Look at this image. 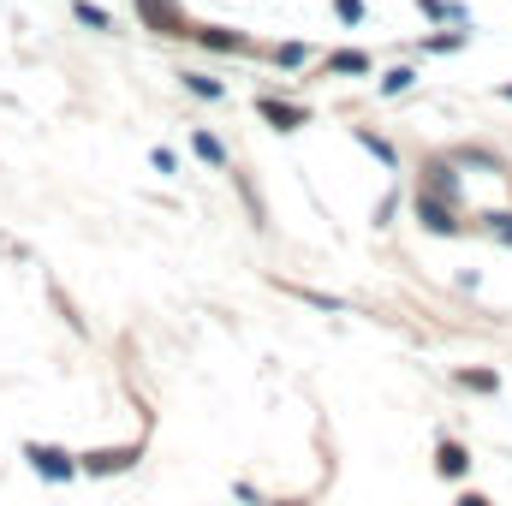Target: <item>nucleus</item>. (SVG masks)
<instances>
[{"mask_svg":"<svg viewBox=\"0 0 512 506\" xmlns=\"http://www.w3.org/2000/svg\"><path fill=\"white\" fill-rule=\"evenodd\" d=\"M453 506H495V501H489V495H477V489H471V495H459V501H453Z\"/></svg>","mask_w":512,"mask_h":506,"instance_id":"25","label":"nucleus"},{"mask_svg":"<svg viewBox=\"0 0 512 506\" xmlns=\"http://www.w3.org/2000/svg\"><path fill=\"white\" fill-rule=\"evenodd\" d=\"M459 387H465V393H501V376H495V370H459Z\"/></svg>","mask_w":512,"mask_h":506,"instance_id":"16","label":"nucleus"},{"mask_svg":"<svg viewBox=\"0 0 512 506\" xmlns=\"http://www.w3.org/2000/svg\"><path fill=\"white\" fill-rule=\"evenodd\" d=\"M191 149H197V155H203V161H209V167H215V173H233V149H227V143H221V137H215V131L191 126Z\"/></svg>","mask_w":512,"mask_h":506,"instance_id":"10","label":"nucleus"},{"mask_svg":"<svg viewBox=\"0 0 512 506\" xmlns=\"http://www.w3.org/2000/svg\"><path fill=\"white\" fill-rule=\"evenodd\" d=\"M501 96H507V102H512V84H501Z\"/></svg>","mask_w":512,"mask_h":506,"instance_id":"27","label":"nucleus"},{"mask_svg":"<svg viewBox=\"0 0 512 506\" xmlns=\"http://www.w3.org/2000/svg\"><path fill=\"white\" fill-rule=\"evenodd\" d=\"M322 72H328V78H370L376 60H370L364 48H334V54H322Z\"/></svg>","mask_w":512,"mask_h":506,"instance_id":"7","label":"nucleus"},{"mask_svg":"<svg viewBox=\"0 0 512 506\" xmlns=\"http://www.w3.org/2000/svg\"><path fill=\"white\" fill-rule=\"evenodd\" d=\"M24 459H30V471H36L42 483H72V477H84V471H78V453H66V447H54V441H24Z\"/></svg>","mask_w":512,"mask_h":506,"instance_id":"2","label":"nucleus"},{"mask_svg":"<svg viewBox=\"0 0 512 506\" xmlns=\"http://www.w3.org/2000/svg\"><path fill=\"white\" fill-rule=\"evenodd\" d=\"M268 60L286 66V72H298V66H310L316 54H310V42H280V48H268Z\"/></svg>","mask_w":512,"mask_h":506,"instance_id":"15","label":"nucleus"},{"mask_svg":"<svg viewBox=\"0 0 512 506\" xmlns=\"http://www.w3.org/2000/svg\"><path fill=\"white\" fill-rule=\"evenodd\" d=\"M256 114H262V120H268L274 131L310 126V108H304V102H280V96H256Z\"/></svg>","mask_w":512,"mask_h":506,"instance_id":"6","label":"nucleus"},{"mask_svg":"<svg viewBox=\"0 0 512 506\" xmlns=\"http://www.w3.org/2000/svg\"><path fill=\"white\" fill-rule=\"evenodd\" d=\"M179 84H185L197 102H227V84H221L215 72H197V66H191V72H179Z\"/></svg>","mask_w":512,"mask_h":506,"instance_id":"11","label":"nucleus"},{"mask_svg":"<svg viewBox=\"0 0 512 506\" xmlns=\"http://www.w3.org/2000/svg\"><path fill=\"white\" fill-rule=\"evenodd\" d=\"M233 495H239V501H245V506H268V501H262V495H256V483H233Z\"/></svg>","mask_w":512,"mask_h":506,"instance_id":"23","label":"nucleus"},{"mask_svg":"<svg viewBox=\"0 0 512 506\" xmlns=\"http://www.w3.org/2000/svg\"><path fill=\"white\" fill-rule=\"evenodd\" d=\"M233 191L245 197V215H251V227H268V209H262V191H256V179L245 167H233Z\"/></svg>","mask_w":512,"mask_h":506,"instance_id":"12","label":"nucleus"},{"mask_svg":"<svg viewBox=\"0 0 512 506\" xmlns=\"http://www.w3.org/2000/svg\"><path fill=\"white\" fill-rule=\"evenodd\" d=\"M423 191L459 203V161H453V155H447V161H429V167H423Z\"/></svg>","mask_w":512,"mask_h":506,"instance_id":"8","label":"nucleus"},{"mask_svg":"<svg viewBox=\"0 0 512 506\" xmlns=\"http://www.w3.org/2000/svg\"><path fill=\"white\" fill-rule=\"evenodd\" d=\"M495 239H501V245H512V215H495Z\"/></svg>","mask_w":512,"mask_h":506,"instance_id":"24","label":"nucleus"},{"mask_svg":"<svg viewBox=\"0 0 512 506\" xmlns=\"http://www.w3.org/2000/svg\"><path fill=\"white\" fill-rule=\"evenodd\" d=\"M417 221H423V233H435V239L465 233V227H459V203H447V197H435V191H417Z\"/></svg>","mask_w":512,"mask_h":506,"instance_id":"4","label":"nucleus"},{"mask_svg":"<svg viewBox=\"0 0 512 506\" xmlns=\"http://www.w3.org/2000/svg\"><path fill=\"white\" fill-rule=\"evenodd\" d=\"M334 18L340 24H364V0H334Z\"/></svg>","mask_w":512,"mask_h":506,"instance_id":"22","label":"nucleus"},{"mask_svg":"<svg viewBox=\"0 0 512 506\" xmlns=\"http://www.w3.org/2000/svg\"><path fill=\"white\" fill-rule=\"evenodd\" d=\"M72 18H78L84 30H96V36H114V12L96 6V0H72Z\"/></svg>","mask_w":512,"mask_h":506,"instance_id":"13","label":"nucleus"},{"mask_svg":"<svg viewBox=\"0 0 512 506\" xmlns=\"http://www.w3.org/2000/svg\"><path fill=\"white\" fill-rule=\"evenodd\" d=\"M352 137H358V143H364V149H370V155H376L382 167H399V149L387 143L382 131H370V126H352Z\"/></svg>","mask_w":512,"mask_h":506,"instance_id":"14","label":"nucleus"},{"mask_svg":"<svg viewBox=\"0 0 512 506\" xmlns=\"http://www.w3.org/2000/svg\"><path fill=\"white\" fill-rule=\"evenodd\" d=\"M417 12H423V18H435V24H441V18L465 24V6H453V0H417Z\"/></svg>","mask_w":512,"mask_h":506,"instance_id":"18","label":"nucleus"},{"mask_svg":"<svg viewBox=\"0 0 512 506\" xmlns=\"http://www.w3.org/2000/svg\"><path fill=\"white\" fill-rule=\"evenodd\" d=\"M149 167H155V173H167V179H179V155H173L167 143H155V149H149Z\"/></svg>","mask_w":512,"mask_h":506,"instance_id":"20","label":"nucleus"},{"mask_svg":"<svg viewBox=\"0 0 512 506\" xmlns=\"http://www.w3.org/2000/svg\"><path fill=\"white\" fill-rule=\"evenodd\" d=\"M435 477L465 483V477H471V453H465L459 441H441V447H435Z\"/></svg>","mask_w":512,"mask_h":506,"instance_id":"9","label":"nucleus"},{"mask_svg":"<svg viewBox=\"0 0 512 506\" xmlns=\"http://www.w3.org/2000/svg\"><path fill=\"white\" fill-rule=\"evenodd\" d=\"M137 459H143V441L90 447V453H78V471H84V477H126V471H137Z\"/></svg>","mask_w":512,"mask_h":506,"instance_id":"3","label":"nucleus"},{"mask_svg":"<svg viewBox=\"0 0 512 506\" xmlns=\"http://www.w3.org/2000/svg\"><path fill=\"white\" fill-rule=\"evenodd\" d=\"M268 506H310V501H268Z\"/></svg>","mask_w":512,"mask_h":506,"instance_id":"26","label":"nucleus"},{"mask_svg":"<svg viewBox=\"0 0 512 506\" xmlns=\"http://www.w3.org/2000/svg\"><path fill=\"white\" fill-rule=\"evenodd\" d=\"M465 42H471L465 30H447V36H423V48H429V54H453V48H465Z\"/></svg>","mask_w":512,"mask_h":506,"instance_id":"19","label":"nucleus"},{"mask_svg":"<svg viewBox=\"0 0 512 506\" xmlns=\"http://www.w3.org/2000/svg\"><path fill=\"white\" fill-rule=\"evenodd\" d=\"M411 84H417V72H411V66H393V72H382V84H376V90H382V96H405Z\"/></svg>","mask_w":512,"mask_h":506,"instance_id":"17","label":"nucleus"},{"mask_svg":"<svg viewBox=\"0 0 512 506\" xmlns=\"http://www.w3.org/2000/svg\"><path fill=\"white\" fill-rule=\"evenodd\" d=\"M292 292H298L304 304H316V310H328V316H340V310H346V304H340V298H328V292H310V286H292Z\"/></svg>","mask_w":512,"mask_h":506,"instance_id":"21","label":"nucleus"},{"mask_svg":"<svg viewBox=\"0 0 512 506\" xmlns=\"http://www.w3.org/2000/svg\"><path fill=\"white\" fill-rule=\"evenodd\" d=\"M131 6H137V24L149 36H167V42H191L197 36V18L179 0H131Z\"/></svg>","mask_w":512,"mask_h":506,"instance_id":"1","label":"nucleus"},{"mask_svg":"<svg viewBox=\"0 0 512 506\" xmlns=\"http://www.w3.org/2000/svg\"><path fill=\"white\" fill-rule=\"evenodd\" d=\"M197 48H209V54H256V42L245 30H227V24H197V36H191Z\"/></svg>","mask_w":512,"mask_h":506,"instance_id":"5","label":"nucleus"}]
</instances>
